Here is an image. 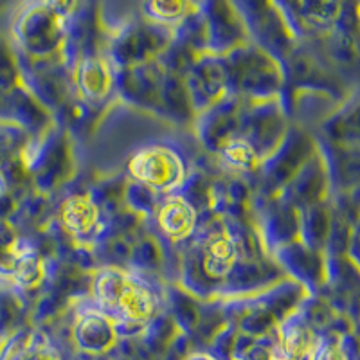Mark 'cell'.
<instances>
[{
  "mask_svg": "<svg viewBox=\"0 0 360 360\" xmlns=\"http://www.w3.org/2000/svg\"><path fill=\"white\" fill-rule=\"evenodd\" d=\"M162 281L130 269L101 266L92 274L90 301L114 323L146 324L164 308Z\"/></svg>",
  "mask_w": 360,
  "mask_h": 360,
  "instance_id": "cell-1",
  "label": "cell"
},
{
  "mask_svg": "<svg viewBox=\"0 0 360 360\" xmlns=\"http://www.w3.org/2000/svg\"><path fill=\"white\" fill-rule=\"evenodd\" d=\"M24 162L31 176V188L41 195L53 197L67 188L76 175V150L74 139L53 123L38 137H31L24 150Z\"/></svg>",
  "mask_w": 360,
  "mask_h": 360,
  "instance_id": "cell-2",
  "label": "cell"
},
{
  "mask_svg": "<svg viewBox=\"0 0 360 360\" xmlns=\"http://www.w3.org/2000/svg\"><path fill=\"white\" fill-rule=\"evenodd\" d=\"M74 2H33L18 13L13 37L17 53L33 60L62 54Z\"/></svg>",
  "mask_w": 360,
  "mask_h": 360,
  "instance_id": "cell-3",
  "label": "cell"
},
{
  "mask_svg": "<svg viewBox=\"0 0 360 360\" xmlns=\"http://www.w3.org/2000/svg\"><path fill=\"white\" fill-rule=\"evenodd\" d=\"M224 60L229 74L227 92L231 96L243 101L279 99L285 89L283 67L258 45L247 41L225 54Z\"/></svg>",
  "mask_w": 360,
  "mask_h": 360,
  "instance_id": "cell-4",
  "label": "cell"
},
{
  "mask_svg": "<svg viewBox=\"0 0 360 360\" xmlns=\"http://www.w3.org/2000/svg\"><path fill=\"white\" fill-rule=\"evenodd\" d=\"M285 89L279 98L310 92L344 103L355 92H349V82L328 62L315 41H297L283 63Z\"/></svg>",
  "mask_w": 360,
  "mask_h": 360,
  "instance_id": "cell-5",
  "label": "cell"
},
{
  "mask_svg": "<svg viewBox=\"0 0 360 360\" xmlns=\"http://www.w3.org/2000/svg\"><path fill=\"white\" fill-rule=\"evenodd\" d=\"M315 152H317V144L311 131L290 123L278 148L259 162L256 173L249 179L254 188V195L259 197L278 195Z\"/></svg>",
  "mask_w": 360,
  "mask_h": 360,
  "instance_id": "cell-6",
  "label": "cell"
},
{
  "mask_svg": "<svg viewBox=\"0 0 360 360\" xmlns=\"http://www.w3.org/2000/svg\"><path fill=\"white\" fill-rule=\"evenodd\" d=\"M189 172V162L179 148L169 143H148L137 148L127 160L124 175L157 195L175 193Z\"/></svg>",
  "mask_w": 360,
  "mask_h": 360,
  "instance_id": "cell-7",
  "label": "cell"
},
{
  "mask_svg": "<svg viewBox=\"0 0 360 360\" xmlns=\"http://www.w3.org/2000/svg\"><path fill=\"white\" fill-rule=\"evenodd\" d=\"M172 41L173 29L146 20L139 13L108 34L105 54L114 69H127L157 60Z\"/></svg>",
  "mask_w": 360,
  "mask_h": 360,
  "instance_id": "cell-8",
  "label": "cell"
},
{
  "mask_svg": "<svg viewBox=\"0 0 360 360\" xmlns=\"http://www.w3.org/2000/svg\"><path fill=\"white\" fill-rule=\"evenodd\" d=\"M234 9L249 34V41L274 58L276 62L285 63L288 53L294 49L297 40L288 29L281 11L274 2H233Z\"/></svg>",
  "mask_w": 360,
  "mask_h": 360,
  "instance_id": "cell-9",
  "label": "cell"
},
{
  "mask_svg": "<svg viewBox=\"0 0 360 360\" xmlns=\"http://www.w3.org/2000/svg\"><path fill=\"white\" fill-rule=\"evenodd\" d=\"M115 324L108 315L92 304L90 299L78 301L69 323V342L74 359L101 360L110 355L117 344Z\"/></svg>",
  "mask_w": 360,
  "mask_h": 360,
  "instance_id": "cell-10",
  "label": "cell"
},
{
  "mask_svg": "<svg viewBox=\"0 0 360 360\" xmlns=\"http://www.w3.org/2000/svg\"><path fill=\"white\" fill-rule=\"evenodd\" d=\"M290 127L279 99L270 101H245L240 115L238 137L252 148L259 162L265 160L281 143Z\"/></svg>",
  "mask_w": 360,
  "mask_h": 360,
  "instance_id": "cell-11",
  "label": "cell"
},
{
  "mask_svg": "<svg viewBox=\"0 0 360 360\" xmlns=\"http://www.w3.org/2000/svg\"><path fill=\"white\" fill-rule=\"evenodd\" d=\"M250 217L269 256L279 247L299 240V211L276 195L274 197L252 195Z\"/></svg>",
  "mask_w": 360,
  "mask_h": 360,
  "instance_id": "cell-12",
  "label": "cell"
},
{
  "mask_svg": "<svg viewBox=\"0 0 360 360\" xmlns=\"http://www.w3.org/2000/svg\"><path fill=\"white\" fill-rule=\"evenodd\" d=\"M243 103H245L243 99L227 94L220 101L195 115L193 128L205 153L214 157L225 144L236 139Z\"/></svg>",
  "mask_w": 360,
  "mask_h": 360,
  "instance_id": "cell-13",
  "label": "cell"
},
{
  "mask_svg": "<svg viewBox=\"0 0 360 360\" xmlns=\"http://www.w3.org/2000/svg\"><path fill=\"white\" fill-rule=\"evenodd\" d=\"M166 70L159 60L115 69V98L160 117V89Z\"/></svg>",
  "mask_w": 360,
  "mask_h": 360,
  "instance_id": "cell-14",
  "label": "cell"
},
{
  "mask_svg": "<svg viewBox=\"0 0 360 360\" xmlns=\"http://www.w3.org/2000/svg\"><path fill=\"white\" fill-rule=\"evenodd\" d=\"M74 96L107 108L115 101V69L105 53L79 58L70 67Z\"/></svg>",
  "mask_w": 360,
  "mask_h": 360,
  "instance_id": "cell-15",
  "label": "cell"
},
{
  "mask_svg": "<svg viewBox=\"0 0 360 360\" xmlns=\"http://www.w3.org/2000/svg\"><path fill=\"white\" fill-rule=\"evenodd\" d=\"M205 18V53L225 56L249 41V34L233 2H198Z\"/></svg>",
  "mask_w": 360,
  "mask_h": 360,
  "instance_id": "cell-16",
  "label": "cell"
},
{
  "mask_svg": "<svg viewBox=\"0 0 360 360\" xmlns=\"http://www.w3.org/2000/svg\"><path fill=\"white\" fill-rule=\"evenodd\" d=\"M184 83L193 112L198 115L229 94L227 92L229 74H227L224 56H214L207 53L200 54L186 72Z\"/></svg>",
  "mask_w": 360,
  "mask_h": 360,
  "instance_id": "cell-17",
  "label": "cell"
},
{
  "mask_svg": "<svg viewBox=\"0 0 360 360\" xmlns=\"http://www.w3.org/2000/svg\"><path fill=\"white\" fill-rule=\"evenodd\" d=\"M285 278L287 274L270 256L258 259L238 258L229 276L221 283L217 297L234 299L259 294Z\"/></svg>",
  "mask_w": 360,
  "mask_h": 360,
  "instance_id": "cell-18",
  "label": "cell"
},
{
  "mask_svg": "<svg viewBox=\"0 0 360 360\" xmlns=\"http://www.w3.org/2000/svg\"><path fill=\"white\" fill-rule=\"evenodd\" d=\"M297 41H317L333 31L340 2H274Z\"/></svg>",
  "mask_w": 360,
  "mask_h": 360,
  "instance_id": "cell-19",
  "label": "cell"
},
{
  "mask_svg": "<svg viewBox=\"0 0 360 360\" xmlns=\"http://www.w3.org/2000/svg\"><path fill=\"white\" fill-rule=\"evenodd\" d=\"M287 278L299 283L310 295H315L326 285V269H324V254L308 249L299 240L279 247L270 254Z\"/></svg>",
  "mask_w": 360,
  "mask_h": 360,
  "instance_id": "cell-20",
  "label": "cell"
},
{
  "mask_svg": "<svg viewBox=\"0 0 360 360\" xmlns=\"http://www.w3.org/2000/svg\"><path fill=\"white\" fill-rule=\"evenodd\" d=\"M198 225V213L179 193H168L160 197L153 218H148L146 227L166 242L182 245L195 234Z\"/></svg>",
  "mask_w": 360,
  "mask_h": 360,
  "instance_id": "cell-21",
  "label": "cell"
},
{
  "mask_svg": "<svg viewBox=\"0 0 360 360\" xmlns=\"http://www.w3.org/2000/svg\"><path fill=\"white\" fill-rule=\"evenodd\" d=\"M330 195H332V191H330V180H328L326 168H324L319 152H315L276 197H279L283 202H287L288 205L301 211L308 205L328 200Z\"/></svg>",
  "mask_w": 360,
  "mask_h": 360,
  "instance_id": "cell-22",
  "label": "cell"
},
{
  "mask_svg": "<svg viewBox=\"0 0 360 360\" xmlns=\"http://www.w3.org/2000/svg\"><path fill=\"white\" fill-rule=\"evenodd\" d=\"M0 360H67L63 348L45 328L22 326L13 332Z\"/></svg>",
  "mask_w": 360,
  "mask_h": 360,
  "instance_id": "cell-23",
  "label": "cell"
},
{
  "mask_svg": "<svg viewBox=\"0 0 360 360\" xmlns=\"http://www.w3.org/2000/svg\"><path fill=\"white\" fill-rule=\"evenodd\" d=\"M314 135V134H311ZM317 152L326 168L330 191L348 193L359 188V148L355 146H337L326 141L315 137Z\"/></svg>",
  "mask_w": 360,
  "mask_h": 360,
  "instance_id": "cell-24",
  "label": "cell"
},
{
  "mask_svg": "<svg viewBox=\"0 0 360 360\" xmlns=\"http://www.w3.org/2000/svg\"><path fill=\"white\" fill-rule=\"evenodd\" d=\"M315 137L337 146L359 148V96L356 90L335 110H332L321 121L315 130Z\"/></svg>",
  "mask_w": 360,
  "mask_h": 360,
  "instance_id": "cell-25",
  "label": "cell"
},
{
  "mask_svg": "<svg viewBox=\"0 0 360 360\" xmlns=\"http://www.w3.org/2000/svg\"><path fill=\"white\" fill-rule=\"evenodd\" d=\"M160 117L168 119L176 127H193L195 112L191 108L184 76L166 72L160 89Z\"/></svg>",
  "mask_w": 360,
  "mask_h": 360,
  "instance_id": "cell-26",
  "label": "cell"
},
{
  "mask_svg": "<svg viewBox=\"0 0 360 360\" xmlns=\"http://www.w3.org/2000/svg\"><path fill=\"white\" fill-rule=\"evenodd\" d=\"M105 110L107 108L96 107V105H90V103L72 96L53 115V121L58 127H62L76 141L86 137L90 131L94 130Z\"/></svg>",
  "mask_w": 360,
  "mask_h": 360,
  "instance_id": "cell-27",
  "label": "cell"
},
{
  "mask_svg": "<svg viewBox=\"0 0 360 360\" xmlns=\"http://www.w3.org/2000/svg\"><path fill=\"white\" fill-rule=\"evenodd\" d=\"M332 225V202L330 198L299 211V242L308 249L324 254V247Z\"/></svg>",
  "mask_w": 360,
  "mask_h": 360,
  "instance_id": "cell-28",
  "label": "cell"
},
{
  "mask_svg": "<svg viewBox=\"0 0 360 360\" xmlns=\"http://www.w3.org/2000/svg\"><path fill=\"white\" fill-rule=\"evenodd\" d=\"M162 297L164 311L172 317L179 332L188 337L191 335L200 317V299L193 297L176 283H164Z\"/></svg>",
  "mask_w": 360,
  "mask_h": 360,
  "instance_id": "cell-29",
  "label": "cell"
},
{
  "mask_svg": "<svg viewBox=\"0 0 360 360\" xmlns=\"http://www.w3.org/2000/svg\"><path fill=\"white\" fill-rule=\"evenodd\" d=\"M160 266H162V252H160V243L153 234L146 233L137 238L131 243L130 263L128 269L143 274L146 278L160 279ZM162 281V279H160Z\"/></svg>",
  "mask_w": 360,
  "mask_h": 360,
  "instance_id": "cell-30",
  "label": "cell"
},
{
  "mask_svg": "<svg viewBox=\"0 0 360 360\" xmlns=\"http://www.w3.org/2000/svg\"><path fill=\"white\" fill-rule=\"evenodd\" d=\"M179 328L173 323V319L169 317L166 311L162 310L148 321L146 326H144L143 335L139 337L143 340V344L148 348V352L152 353L155 360H162V356L168 352L169 344L173 342L176 335H179Z\"/></svg>",
  "mask_w": 360,
  "mask_h": 360,
  "instance_id": "cell-31",
  "label": "cell"
},
{
  "mask_svg": "<svg viewBox=\"0 0 360 360\" xmlns=\"http://www.w3.org/2000/svg\"><path fill=\"white\" fill-rule=\"evenodd\" d=\"M213 179H217V176H209L204 172L189 168L184 182H182V186L175 193H179L180 197L184 198L198 214L204 213V211H211V186H213Z\"/></svg>",
  "mask_w": 360,
  "mask_h": 360,
  "instance_id": "cell-32",
  "label": "cell"
},
{
  "mask_svg": "<svg viewBox=\"0 0 360 360\" xmlns=\"http://www.w3.org/2000/svg\"><path fill=\"white\" fill-rule=\"evenodd\" d=\"M191 9V2H179V0H166V2H143L139 4V13L146 20L155 22L164 27L173 29Z\"/></svg>",
  "mask_w": 360,
  "mask_h": 360,
  "instance_id": "cell-33",
  "label": "cell"
},
{
  "mask_svg": "<svg viewBox=\"0 0 360 360\" xmlns=\"http://www.w3.org/2000/svg\"><path fill=\"white\" fill-rule=\"evenodd\" d=\"M160 197L162 195H157L155 191H152L146 186L128 180L127 188H124L123 202L124 207H128L130 211L141 214V217L148 220V218H153V214H155Z\"/></svg>",
  "mask_w": 360,
  "mask_h": 360,
  "instance_id": "cell-34",
  "label": "cell"
},
{
  "mask_svg": "<svg viewBox=\"0 0 360 360\" xmlns=\"http://www.w3.org/2000/svg\"><path fill=\"white\" fill-rule=\"evenodd\" d=\"M197 58L198 54H195L191 49H188L186 45L173 40L172 44L162 51V54H160L157 60H159V63L162 65V69L166 70V72L186 76V72H188L189 67L193 65V62H195Z\"/></svg>",
  "mask_w": 360,
  "mask_h": 360,
  "instance_id": "cell-35",
  "label": "cell"
},
{
  "mask_svg": "<svg viewBox=\"0 0 360 360\" xmlns=\"http://www.w3.org/2000/svg\"><path fill=\"white\" fill-rule=\"evenodd\" d=\"M314 360H346L337 346V337H319V344L315 348Z\"/></svg>",
  "mask_w": 360,
  "mask_h": 360,
  "instance_id": "cell-36",
  "label": "cell"
},
{
  "mask_svg": "<svg viewBox=\"0 0 360 360\" xmlns=\"http://www.w3.org/2000/svg\"><path fill=\"white\" fill-rule=\"evenodd\" d=\"M182 360H217V359L209 355L205 349H191V352H189Z\"/></svg>",
  "mask_w": 360,
  "mask_h": 360,
  "instance_id": "cell-37",
  "label": "cell"
}]
</instances>
